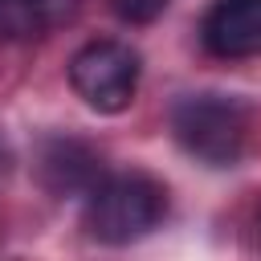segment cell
Here are the masks:
<instances>
[{"label":"cell","instance_id":"1","mask_svg":"<svg viewBox=\"0 0 261 261\" xmlns=\"http://www.w3.org/2000/svg\"><path fill=\"white\" fill-rule=\"evenodd\" d=\"M163 216H167L163 184L143 171H118V175H102L86 192L82 228L90 241L122 249V245L151 237L163 224Z\"/></svg>","mask_w":261,"mask_h":261},{"label":"cell","instance_id":"2","mask_svg":"<svg viewBox=\"0 0 261 261\" xmlns=\"http://www.w3.org/2000/svg\"><path fill=\"white\" fill-rule=\"evenodd\" d=\"M171 135L179 151L204 167H232L249 143V106L232 94H184L171 102Z\"/></svg>","mask_w":261,"mask_h":261},{"label":"cell","instance_id":"3","mask_svg":"<svg viewBox=\"0 0 261 261\" xmlns=\"http://www.w3.org/2000/svg\"><path fill=\"white\" fill-rule=\"evenodd\" d=\"M69 86L90 110L118 114L135 102L139 53L122 41H90L69 57Z\"/></svg>","mask_w":261,"mask_h":261},{"label":"cell","instance_id":"4","mask_svg":"<svg viewBox=\"0 0 261 261\" xmlns=\"http://www.w3.org/2000/svg\"><path fill=\"white\" fill-rule=\"evenodd\" d=\"M200 37L224 61L261 57V0H212Z\"/></svg>","mask_w":261,"mask_h":261},{"label":"cell","instance_id":"5","mask_svg":"<svg viewBox=\"0 0 261 261\" xmlns=\"http://www.w3.org/2000/svg\"><path fill=\"white\" fill-rule=\"evenodd\" d=\"M37 179L53 196H86L102 179V155L69 135H53L37 151Z\"/></svg>","mask_w":261,"mask_h":261},{"label":"cell","instance_id":"6","mask_svg":"<svg viewBox=\"0 0 261 261\" xmlns=\"http://www.w3.org/2000/svg\"><path fill=\"white\" fill-rule=\"evenodd\" d=\"M82 0H0V41H33L69 20Z\"/></svg>","mask_w":261,"mask_h":261},{"label":"cell","instance_id":"7","mask_svg":"<svg viewBox=\"0 0 261 261\" xmlns=\"http://www.w3.org/2000/svg\"><path fill=\"white\" fill-rule=\"evenodd\" d=\"M110 8H114V16L126 20V24H151V20L167 8V0H110Z\"/></svg>","mask_w":261,"mask_h":261},{"label":"cell","instance_id":"8","mask_svg":"<svg viewBox=\"0 0 261 261\" xmlns=\"http://www.w3.org/2000/svg\"><path fill=\"white\" fill-rule=\"evenodd\" d=\"M257 224H261V204H257Z\"/></svg>","mask_w":261,"mask_h":261}]
</instances>
